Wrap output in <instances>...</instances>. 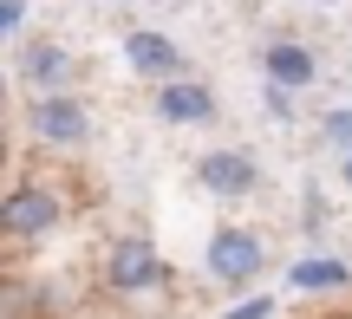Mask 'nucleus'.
<instances>
[{
  "label": "nucleus",
  "instance_id": "obj_1",
  "mask_svg": "<svg viewBox=\"0 0 352 319\" xmlns=\"http://www.w3.org/2000/svg\"><path fill=\"white\" fill-rule=\"evenodd\" d=\"M98 281H104V294L138 300V294H157V287L170 281V261L157 255V241H144V235H124V241H111V248H104Z\"/></svg>",
  "mask_w": 352,
  "mask_h": 319
},
{
  "label": "nucleus",
  "instance_id": "obj_9",
  "mask_svg": "<svg viewBox=\"0 0 352 319\" xmlns=\"http://www.w3.org/2000/svg\"><path fill=\"white\" fill-rule=\"evenodd\" d=\"M157 117L164 124H209L215 117V91L202 78H164L157 85Z\"/></svg>",
  "mask_w": 352,
  "mask_h": 319
},
{
  "label": "nucleus",
  "instance_id": "obj_8",
  "mask_svg": "<svg viewBox=\"0 0 352 319\" xmlns=\"http://www.w3.org/2000/svg\"><path fill=\"white\" fill-rule=\"evenodd\" d=\"M254 59H261V78H267V85H287V91H307L320 78V52L300 46V39H267Z\"/></svg>",
  "mask_w": 352,
  "mask_h": 319
},
{
  "label": "nucleus",
  "instance_id": "obj_3",
  "mask_svg": "<svg viewBox=\"0 0 352 319\" xmlns=\"http://www.w3.org/2000/svg\"><path fill=\"white\" fill-rule=\"evenodd\" d=\"M261 268H267V241L254 228H215L209 235V248H202V274H209L215 287H248V281H261Z\"/></svg>",
  "mask_w": 352,
  "mask_h": 319
},
{
  "label": "nucleus",
  "instance_id": "obj_12",
  "mask_svg": "<svg viewBox=\"0 0 352 319\" xmlns=\"http://www.w3.org/2000/svg\"><path fill=\"white\" fill-rule=\"evenodd\" d=\"M20 26H26V0H0V39L20 46Z\"/></svg>",
  "mask_w": 352,
  "mask_h": 319
},
{
  "label": "nucleus",
  "instance_id": "obj_15",
  "mask_svg": "<svg viewBox=\"0 0 352 319\" xmlns=\"http://www.w3.org/2000/svg\"><path fill=\"white\" fill-rule=\"evenodd\" d=\"M340 182H346V189H352V156H340Z\"/></svg>",
  "mask_w": 352,
  "mask_h": 319
},
{
  "label": "nucleus",
  "instance_id": "obj_11",
  "mask_svg": "<svg viewBox=\"0 0 352 319\" xmlns=\"http://www.w3.org/2000/svg\"><path fill=\"white\" fill-rule=\"evenodd\" d=\"M320 143H327L333 156H352V104H333V111L320 117Z\"/></svg>",
  "mask_w": 352,
  "mask_h": 319
},
{
  "label": "nucleus",
  "instance_id": "obj_2",
  "mask_svg": "<svg viewBox=\"0 0 352 319\" xmlns=\"http://www.w3.org/2000/svg\"><path fill=\"white\" fill-rule=\"evenodd\" d=\"M26 130H33L46 150H85L91 143V104L78 91H39L26 104Z\"/></svg>",
  "mask_w": 352,
  "mask_h": 319
},
{
  "label": "nucleus",
  "instance_id": "obj_7",
  "mask_svg": "<svg viewBox=\"0 0 352 319\" xmlns=\"http://www.w3.org/2000/svg\"><path fill=\"white\" fill-rule=\"evenodd\" d=\"M124 59H131V72L138 78H183V46H176L170 33H157V26H131L124 33Z\"/></svg>",
  "mask_w": 352,
  "mask_h": 319
},
{
  "label": "nucleus",
  "instance_id": "obj_13",
  "mask_svg": "<svg viewBox=\"0 0 352 319\" xmlns=\"http://www.w3.org/2000/svg\"><path fill=\"white\" fill-rule=\"evenodd\" d=\"M222 319H274V300H267V294H254V300H241V307H228Z\"/></svg>",
  "mask_w": 352,
  "mask_h": 319
},
{
  "label": "nucleus",
  "instance_id": "obj_6",
  "mask_svg": "<svg viewBox=\"0 0 352 319\" xmlns=\"http://www.w3.org/2000/svg\"><path fill=\"white\" fill-rule=\"evenodd\" d=\"M196 182L209 196H222V202H241V196L261 189V163H254L241 143H222V150H202L196 156Z\"/></svg>",
  "mask_w": 352,
  "mask_h": 319
},
{
  "label": "nucleus",
  "instance_id": "obj_14",
  "mask_svg": "<svg viewBox=\"0 0 352 319\" xmlns=\"http://www.w3.org/2000/svg\"><path fill=\"white\" fill-rule=\"evenodd\" d=\"M267 117H294V91L287 85H267Z\"/></svg>",
  "mask_w": 352,
  "mask_h": 319
},
{
  "label": "nucleus",
  "instance_id": "obj_5",
  "mask_svg": "<svg viewBox=\"0 0 352 319\" xmlns=\"http://www.w3.org/2000/svg\"><path fill=\"white\" fill-rule=\"evenodd\" d=\"M13 78H20L26 91H72V78H78V59L59 46V39H20L13 46Z\"/></svg>",
  "mask_w": 352,
  "mask_h": 319
},
{
  "label": "nucleus",
  "instance_id": "obj_10",
  "mask_svg": "<svg viewBox=\"0 0 352 319\" xmlns=\"http://www.w3.org/2000/svg\"><path fill=\"white\" fill-rule=\"evenodd\" d=\"M287 281H294V294H346L352 287V261H340V255H300L287 268Z\"/></svg>",
  "mask_w": 352,
  "mask_h": 319
},
{
  "label": "nucleus",
  "instance_id": "obj_4",
  "mask_svg": "<svg viewBox=\"0 0 352 319\" xmlns=\"http://www.w3.org/2000/svg\"><path fill=\"white\" fill-rule=\"evenodd\" d=\"M59 222H65V202H59V189H46V182H13L7 202H0V228H7L13 248L46 241Z\"/></svg>",
  "mask_w": 352,
  "mask_h": 319
}]
</instances>
